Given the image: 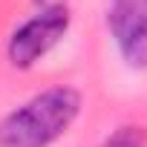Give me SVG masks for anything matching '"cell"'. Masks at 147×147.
<instances>
[{"label": "cell", "mask_w": 147, "mask_h": 147, "mask_svg": "<svg viewBox=\"0 0 147 147\" xmlns=\"http://www.w3.org/2000/svg\"><path fill=\"white\" fill-rule=\"evenodd\" d=\"M81 113V95L72 87H49L32 95L0 121V147H49Z\"/></svg>", "instance_id": "1"}, {"label": "cell", "mask_w": 147, "mask_h": 147, "mask_svg": "<svg viewBox=\"0 0 147 147\" xmlns=\"http://www.w3.org/2000/svg\"><path fill=\"white\" fill-rule=\"evenodd\" d=\"M69 29V12L63 6H49L40 9L35 18H29L20 29H15V35L9 38V61L20 69L32 66L35 61H40Z\"/></svg>", "instance_id": "2"}, {"label": "cell", "mask_w": 147, "mask_h": 147, "mask_svg": "<svg viewBox=\"0 0 147 147\" xmlns=\"http://www.w3.org/2000/svg\"><path fill=\"white\" fill-rule=\"evenodd\" d=\"M110 32L133 69H147V0H110Z\"/></svg>", "instance_id": "3"}, {"label": "cell", "mask_w": 147, "mask_h": 147, "mask_svg": "<svg viewBox=\"0 0 147 147\" xmlns=\"http://www.w3.org/2000/svg\"><path fill=\"white\" fill-rule=\"evenodd\" d=\"M101 147H147V133L141 127H118Z\"/></svg>", "instance_id": "4"}, {"label": "cell", "mask_w": 147, "mask_h": 147, "mask_svg": "<svg viewBox=\"0 0 147 147\" xmlns=\"http://www.w3.org/2000/svg\"><path fill=\"white\" fill-rule=\"evenodd\" d=\"M35 3H38L40 9H49V6H61L63 0H35Z\"/></svg>", "instance_id": "5"}]
</instances>
